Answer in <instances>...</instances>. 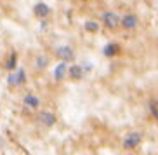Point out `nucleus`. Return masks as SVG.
Masks as SVG:
<instances>
[{
  "instance_id": "f257e3e1",
  "label": "nucleus",
  "mask_w": 158,
  "mask_h": 155,
  "mask_svg": "<svg viewBox=\"0 0 158 155\" xmlns=\"http://www.w3.org/2000/svg\"><path fill=\"white\" fill-rule=\"evenodd\" d=\"M7 82H9V85H12V87L23 85L24 82H26V73H24V70L10 71V75H9V79H7Z\"/></svg>"
},
{
  "instance_id": "f03ea898",
  "label": "nucleus",
  "mask_w": 158,
  "mask_h": 155,
  "mask_svg": "<svg viewBox=\"0 0 158 155\" xmlns=\"http://www.w3.org/2000/svg\"><path fill=\"white\" fill-rule=\"evenodd\" d=\"M139 143H141V134L139 132H132L123 140V148L125 150H134L135 146H139Z\"/></svg>"
},
{
  "instance_id": "7ed1b4c3",
  "label": "nucleus",
  "mask_w": 158,
  "mask_h": 155,
  "mask_svg": "<svg viewBox=\"0 0 158 155\" xmlns=\"http://www.w3.org/2000/svg\"><path fill=\"white\" fill-rule=\"evenodd\" d=\"M102 19H104V24H106L110 30H115L116 26H118V16L115 14V12H104L102 14Z\"/></svg>"
},
{
  "instance_id": "20e7f679",
  "label": "nucleus",
  "mask_w": 158,
  "mask_h": 155,
  "mask_svg": "<svg viewBox=\"0 0 158 155\" xmlns=\"http://www.w3.org/2000/svg\"><path fill=\"white\" fill-rule=\"evenodd\" d=\"M137 16L135 14H125L123 18H122V26L125 30H134L135 26H137Z\"/></svg>"
},
{
  "instance_id": "39448f33",
  "label": "nucleus",
  "mask_w": 158,
  "mask_h": 155,
  "mask_svg": "<svg viewBox=\"0 0 158 155\" xmlns=\"http://www.w3.org/2000/svg\"><path fill=\"white\" fill-rule=\"evenodd\" d=\"M49 12H51V9H49V5H45L44 2H38V4H35V7H33V14L37 16V18H47Z\"/></svg>"
},
{
  "instance_id": "423d86ee",
  "label": "nucleus",
  "mask_w": 158,
  "mask_h": 155,
  "mask_svg": "<svg viewBox=\"0 0 158 155\" xmlns=\"http://www.w3.org/2000/svg\"><path fill=\"white\" fill-rule=\"evenodd\" d=\"M56 54L63 59V61H71L73 59V51H71L70 47H66V45H61L56 49Z\"/></svg>"
},
{
  "instance_id": "0eeeda50",
  "label": "nucleus",
  "mask_w": 158,
  "mask_h": 155,
  "mask_svg": "<svg viewBox=\"0 0 158 155\" xmlns=\"http://www.w3.org/2000/svg\"><path fill=\"white\" fill-rule=\"evenodd\" d=\"M40 120H42V124L45 127H52L54 124H56V115L52 112H47V110H44L42 113H40Z\"/></svg>"
},
{
  "instance_id": "6e6552de",
  "label": "nucleus",
  "mask_w": 158,
  "mask_h": 155,
  "mask_svg": "<svg viewBox=\"0 0 158 155\" xmlns=\"http://www.w3.org/2000/svg\"><path fill=\"white\" fill-rule=\"evenodd\" d=\"M68 75V66H66V63L63 61V63H59V65L56 66V70H54V80H63L64 77Z\"/></svg>"
},
{
  "instance_id": "1a4fd4ad",
  "label": "nucleus",
  "mask_w": 158,
  "mask_h": 155,
  "mask_svg": "<svg viewBox=\"0 0 158 155\" xmlns=\"http://www.w3.org/2000/svg\"><path fill=\"white\" fill-rule=\"evenodd\" d=\"M68 75H70L71 79H75V80H80L82 77H84V68H82V66H78V65H73V66H70Z\"/></svg>"
},
{
  "instance_id": "9d476101",
  "label": "nucleus",
  "mask_w": 158,
  "mask_h": 155,
  "mask_svg": "<svg viewBox=\"0 0 158 155\" xmlns=\"http://www.w3.org/2000/svg\"><path fill=\"white\" fill-rule=\"evenodd\" d=\"M24 105H28L31 108H38L40 99H38L37 96H33V94H26V96H24Z\"/></svg>"
},
{
  "instance_id": "9b49d317",
  "label": "nucleus",
  "mask_w": 158,
  "mask_h": 155,
  "mask_svg": "<svg viewBox=\"0 0 158 155\" xmlns=\"http://www.w3.org/2000/svg\"><path fill=\"white\" fill-rule=\"evenodd\" d=\"M116 52H118V45H116L115 42L108 44V45L104 47V56H106V58H113Z\"/></svg>"
},
{
  "instance_id": "f8f14e48",
  "label": "nucleus",
  "mask_w": 158,
  "mask_h": 155,
  "mask_svg": "<svg viewBox=\"0 0 158 155\" xmlns=\"http://www.w3.org/2000/svg\"><path fill=\"white\" fill-rule=\"evenodd\" d=\"M84 28L87 30V32H90V33H96V32H99V24L96 23V21H85Z\"/></svg>"
},
{
  "instance_id": "ddd939ff",
  "label": "nucleus",
  "mask_w": 158,
  "mask_h": 155,
  "mask_svg": "<svg viewBox=\"0 0 158 155\" xmlns=\"http://www.w3.org/2000/svg\"><path fill=\"white\" fill-rule=\"evenodd\" d=\"M16 65H18V58H16V54H12V56L9 58V61L5 63V68L9 71H14L16 70Z\"/></svg>"
},
{
  "instance_id": "4468645a",
  "label": "nucleus",
  "mask_w": 158,
  "mask_h": 155,
  "mask_svg": "<svg viewBox=\"0 0 158 155\" xmlns=\"http://www.w3.org/2000/svg\"><path fill=\"white\" fill-rule=\"evenodd\" d=\"M45 65H47V58L45 56H40V58H38V61H37V66H38V68H44Z\"/></svg>"
},
{
  "instance_id": "2eb2a0df",
  "label": "nucleus",
  "mask_w": 158,
  "mask_h": 155,
  "mask_svg": "<svg viewBox=\"0 0 158 155\" xmlns=\"http://www.w3.org/2000/svg\"><path fill=\"white\" fill-rule=\"evenodd\" d=\"M151 112H153V115H155V117L158 118V110H156V108H153V106H151Z\"/></svg>"
}]
</instances>
